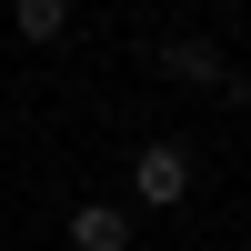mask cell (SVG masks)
Instances as JSON below:
<instances>
[{"instance_id": "6da1fadb", "label": "cell", "mask_w": 251, "mask_h": 251, "mask_svg": "<svg viewBox=\"0 0 251 251\" xmlns=\"http://www.w3.org/2000/svg\"><path fill=\"white\" fill-rule=\"evenodd\" d=\"M131 191L151 201V211H181V201H191V151H181V141H141L131 151Z\"/></svg>"}, {"instance_id": "7a4b0ae2", "label": "cell", "mask_w": 251, "mask_h": 251, "mask_svg": "<svg viewBox=\"0 0 251 251\" xmlns=\"http://www.w3.org/2000/svg\"><path fill=\"white\" fill-rule=\"evenodd\" d=\"M71 251H131V221H121L111 201H80L71 211Z\"/></svg>"}, {"instance_id": "3957f363", "label": "cell", "mask_w": 251, "mask_h": 251, "mask_svg": "<svg viewBox=\"0 0 251 251\" xmlns=\"http://www.w3.org/2000/svg\"><path fill=\"white\" fill-rule=\"evenodd\" d=\"M161 60H171V71L191 80V91H231V60H221L211 40H171V50H161Z\"/></svg>"}, {"instance_id": "277c9868", "label": "cell", "mask_w": 251, "mask_h": 251, "mask_svg": "<svg viewBox=\"0 0 251 251\" xmlns=\"http://www.w3.org/2000/svg\"><path fill=\"white\" fill-rule=\"evenodd\" d=\"M10 30H20V40H60V30H71V10H60V0H20Z\"/></svg>"}]
</instances>
